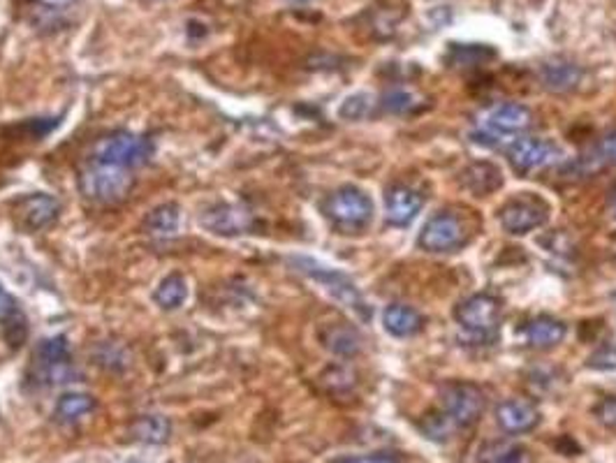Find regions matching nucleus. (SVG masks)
Here are the masks:
<instances>
[{
	"instance_id": "2",
	"label": "nucleus",
	"mask_w": 616,
	"mask_h": 463,
	"mask_svg": "<svg viewBox=\"0 0 616 463\" xmlns=\"http://www.w3.org/2000/svg\"><path fill=\"white\" fill-rule=\"evenodd\" d=\"M324 218L341 235H357L373 220V202L367 192L355 186H343L330 192L320 204Z\"/></svg>"
},
{
	"instance_id": "18",
	"label": "nucleus",
	"mask_w": 616,
	"mask_h": 463,
	"mask_svg": "<svg viewBox=\"0 0 616 463\" xmlns=\"http://www.w3.org/2000/svg\"><path fill=\"white\" fill-rule=\"evenodd\" d=\"M0 325H3L5 338L12 347H19L26 341V318H23L22 309H19V301L7 292L3 282H0Z\"/></svg>"
},
{
	"instance_id": "37",
	"label": "nucleus",
	"mask_w": 616,
	"mask_h": 463,
	"mask_svg": "<svg viewBox=\"0 0 616 463\" xmlns=\"http://www.w3.org/2000/svg\"><path fill=\"white\" fill-rule=\"evenodd\" d=\"M614 211H616V195H614Z\"/></svg>"
},
{
	"instance_id": "10",
	"label": "nucleus",
	"mask_w": 616,
	"mask_h": 463,
	"mask_svg": "<svg viewBox=\"0 0 616 463\" xmlns=\"http://www.w3.org/2000/svg\"><path fill=\"white\" fill-rule=\"evenodd\" d=\"M253 223H256L253 213L246 207H239V204L219 202L200 213V225L219 236L246 235L248 229H253Z\"/></svg>"
},
{
	"instance_id": "12",
	"label": "nucleus",
	"mask_w": 616,
	"mask_h": 463,
	"mask_svg": "<svg viewBox=\"0 0 616 463\" xmlns=\"http://www.w3.org/2000/svg\"><path fill=\"white\" fill-rule=\"evenodd\" d=\"M61 202L47 192H33L16 202L14 218L28 232H38V229L49 227L53 220L59 218Z\"/></svg>"
},
{
	"instance_id": "28",
	"label": "nucleus",
	"mask_w": 616,
	"mask_h": 463,
	"mask_svg": "<svg viewBox=\"0 0 616 463\" xmlns=\"http://www.w3.org/2000/svg\"><path fill=\"white\" fill-rule=\"evenodd\" d=\"M373 97L369 93H355V96L346 97L343 105L339 106V116L346 118V121H361L367 118L373 109Z\"/></svg>"
},
{
	"instance_id": "1",
	"label": "nucleus",
	"mask_w": 616,
	"mask_h": 463,
	"mask_svg": "<svg viewBox=\"0 0 616 463\" xmlns=\"http://www.w3.org/2000/svg\"><path fill=\"white\" fill-rule=\"evenodd\" d=\"M77 183H79V192L89 202L112 207V204H121L123 199L130 198L135 188V176L126 167L89 160L79 170Z\"/></svg>"
},
{
	"instance_id": "24",
	"label": "nucleus",
	"mask_w": 616,
	"mask_h": 463,
	"mask_svg": "<svg viewBox=\"0 0 616 463\" xmlns=\"http://www.w3.org/2000/svg\"><path fill=\"white\" fill-rule=\"evenodd\" d=\"M181 208L179 204L165 202L155 207L144 220V229L149 236H172L179 229Z\"/></svg>"
},
{
	"instance_id": "5",
	"label": "nucleus",
	"mask_w": 616,
	"mask_h": 463,
	"mask_svg": "<svg viewBox=\"0 0 616 463\" xmlns=\"http://www.w3.org/2000/svg\"><path fill=\"white\" fill-rule=\"evenodd\" d=\"M151 153H154V146L149 139L128 133V130H117V133L98 139L90 151V160L135 170V167H142L151 158Z\"/></svg>"
},
{
	"instance_id": "9",
	"label": "nucleus",
	"mask_w": 616,
	"mask_h": 463,
	"mask_svg": "<svg viewBox=\"0 0 616 463\" xmlns=\"http://www.w3.org/2000/svg\"><path fill=\"white\" fill-rule=\"evenodd\" d=\"M459 325L475 336H489L496 331L500 319V301L494 294H473V297L463 299L462 304L454 310Z\"/></svg>"
},
{
	"instance_id": "30",
	"label": "nucleus",
	"mask_w": 616,
	"mask_h": 463,
	"mask_svg": "<svg viewBox=\"0 0 616 463\" xmlns=\"http://www.w3.org/2000/svg\"><path fill=\"white\" fill-rule=\"evenodd\" d=\"M589 366L595 371H616V346H602L589 357Z\"/></svg>"
},
{
	"instance_id": "16",
	"label": "nucleus",
	"mask_w": 616,
	"mask_h": 463,
	"mask_svg": "<svg viewBox=\"0 0 616 463\" xmlns=\"http://www.w3.org/2000/svg\"><path fill=\"white\" fill-rule=\"evenodd\" d=\"M540 81L549 93H570L574 91L582 81V68L573 60L565 59H552L547 63H542L540 68Z\"/></svg>"
},
{
	"instance_id": "7",
	"label": "nucleus",
	"mask_w": 616,
	"mask_h": 463,
	"mask_svg": "<svg viewBox=\"0 0 616 463\" xmlns=\"http://www.w3.org/2000/svg\"><path fill=\"white\" fill-rule=\"evenodd\" d=\"M565 158L564 149L556 146L549 139L537 137H519L512 139L508 146V160L519 174H528L536 170H547V167L561 165Z\"/></svg>"
},
{
	"instance_id": "35",
	"label": "nucleus",
	"mask_w": 616,
	"mask_h": 463,
	"mask_svg": "<svg viewBox=\"0 0 616 463\" xmlns=\"http://www.w3.org/2000/svg\"><path fill=\"white\" fill-rule=\"evenodd\" d=\"M38 3H42V5H47V7H70V5H75V3H79V0H38Z\"/></svg>"
},
{
	"instance_id": "23",
	"label": "nucleus",
	"mask_w": 616,
	"mask_h": 463,
	"mask_svg": "<svg viewBox=\"0 0 616 463\" xmlns=\"http://www.w3.org/2000/svg\"><path fill=\"white\" fill-rule=\"evenodd\" d=\"M172 433V424L163 415H142L130 424V436L137 442L146 445H160L165 442Z\"/></svg>"
},
{
	"instance_id": "34",
	"label": "nucleus",
	"mask_w": 616,
	"mask_h": 463,
	"mask_svg": "<svg viewBox=\"0 0 616 463\" xmlns=\"http://www.w3.org/2000/svg\"><path fill=\"white\" fill-rule=\"evenodd\" d=\"M496 463H528V452L524 448H510L500 454Z\"/></svg>"
},
{
	"instance_id": "15",
	"label": "nucleus",
	"mask_w": 616,
	"mask_h": 463,
	"mask_svg": "<svg viewBox=\"0 0 616 463\" xmlns=\"http://www.w3.org/2000/svg\"><path fill=\"white\" fill-rule=\"evenodd\" d=\"M542 415L537 405L527 399H510L499 403L496 421L505 433H528L540 424Z\"/></svg>"
},
{
	"instance_id": "19",
	"label": "nucleus",
	"mask_w": 616,
	"mask_h": 463,
	"mask_svg": "<svg viewBox=\"0 0 616 463\" xmlns=\"http://www.w3.org/2000/svg\"><path fill=\"white\" fill-rule=\"evenodd\" d=\"M320 343L336 357H355L357 352L361 350L359 334L346 322L324 325L320 329Z\"/></svg>"
},
{
	"instance_id": "4",
	"label": "nucleus",
	"mask_w": 616,
	"mask_h": 463,
	"mask_svg": "<svg viewBox=\"0 0 616 463\" xmlns=\"http://www.w3.org/2000/svg\"><path fill=\"white\" fill-rule=\"evenodd\" d=\"M533 125V112L519 102H500L494 109H489L482 125L473 130V142L482 146H496L503 139L524 134Z\"/></svg>"
},
{
	"instance_id": "36",
	"label": "nucleus",
	"mask_w": 616,
	"mask_h": 463,
	"mask_svg": "<svg viewBox=\"0 0 616 463\" xmlns=\"http://www.w3.org/2000/svg\"><path fill=\"white\" fill-rule=\"evenodd\" d=\"M293 3H308V0H293Z\"/></svg>"
},
{
	"instance_id": "25",
	"label": "nucleus",
	"mask_w": 616,
	"mask_h": 463,
	"mask_svg": "<svg viewBox=\"0 0 616 463\" xmlns=\"http://www.w3.org/2000/svg\"><path fill=\"white\" fill-rule=\"evenodd\" d=\"M188 299V282L181 273H170L158 282L154 292V301L163 310H176L186 304Z\"/></svg>"
},
{
	"instance_id": "26",
	"label": "nucleus",
	"mask_w": 616,
	"mask_h": 463,
	"mask_svg": "<svg viewBox=\"0 0 616 463\" xmlns=\"http://www.w3.org/2000/svg\"><path fill=\"white\" fill-rule=\"evenodd\" d=\"M417 426H420V431L425 433L429 440H436V442L450 440L452 433H454V429H459V426L454 424V421H452L443 411L441 412H436V411L426 412Z\"/></svg>"
},
{
	"instance_id": "20",
	"label": "nucleus",
	"mask_w": 616,
	"mask_h": 463,
	"mask_svg": "<svg viewBox=\"0 0 616 463\" xmlns=\"http://www.w3.org/2000/svg\"><path fill=\"white\" fill-rule=\"evenodd\" d=\"M425 325V318L420 315V310H415L413 306L406 304H389L383 310V327L387 334L397 336V338H406V336H413L422 329Z\"/></svg>"
},
{
	"instance_id": "21",
	"label": "nucleus",
	"mask_w": 616,
	"mask_h": 463,
	"mask_svg": "<svg viewBox=\"0 0 616 463\" xmlns=\"http://www.w3.org/2000/svg\"><path fill=\"white\" fill-rule=\"evenodd\" d=\"M565 334H568V327L556 318H549V315H540V318H533L527 325V341L531 343L537 350H549V347H556L558 343L564 341Z\"/></svg>"
},
{
	"instance_id": "33",
	"label": "nucleus",
	"mask_w": 616,
	"mask_h": 463,
	"mask_svg": "<svg viewBox=\"0 0 616 463\" xmlns=\"http://www.w3.org/2000/svg\"><path fill=\"white\" fill-rule=\"evenodd\" d=\"M598 151H601L602 160L616 162V130H611V133H607L605 137L601 139V146H598Z\"/></svg>"
},
{
	"instance_id": "11",
	"label": "nucleus",
	"mask_w": 616,
	"mask_h": 463,
	"mask_svg": "<svg viewBox=\"0 0 616 463\" xmlns=\"http://www.w3.org/2000/svg\"><path fill=\"white\" fill-rule=\"evenodd\" d=\"M547 223V207L537 199H512L500 208V225L508 235H528Z\"/></svg>"
},
{
	"instance_id": "3",
	"label": "nucleus",
	"mask_w": 616,
	"mask_h": 463,
	"mask_svg": "<svg viewBox=\"0 0 616 463\" xmlns=\"http://www.w3.org/2000/svg\"><path fill=\"white\" fill-rule=\"evenodd\" d=\"M72 352L65 336H53L40 341L38 350L33 352L31 380L38 387H59L75 378Z\"/></svg>"
},
{
	"instance_id": "14",
	"label": "nucleus",
	"mask_w": 616,
	"mask_h": 463,
	"mask_svg": "<svg viewBox=\"0 0 616 463\" xmlns=\"http://www.w3.org/2000/svg\"><path fill=\"white\" fill-rule=\"evenodd\" d=\"M422 207H425V198L408 186L397 183L385 192V218L394 227H408L417 218Z\"/></svg>"
},
{
	"instance_id": "31",
	"label": "nucleus",
	"mask_w": 616,
	"mask_h": 463,
	"mask_svg": "<svg viewBox=\"0 0 616 463\" xmlns=\"http://www.w3.org/2000/svg\"><path fill=\"white\" fill-rule=\"evenodd\" d=\"M593 415H595V420L605 426V429L616 431V399L614 396H607V399H602L601 403L595 405Z\"/></svg>"
},
{
	"instance_id": "27",
	"label": "nucleus",
	"mask_w": 616,
	"mask_h": 463,
	"mask_svg": "<svg viewBox=\"0 0 616 463\" xmlns=\"http://www.w3.org/2000/svg\"><path fill=\"white\" fill-rule=\"evenodd\" d=\"M489 56H494V51H491V49H484L482 44H452L450 53H447V60H450L454 68H459V65L482 63Z\"/></svg>"
},
{
	"instance_id": "29",
	"label": "nucleus",
	"mask_w": 616,
	"mask_h": 463,
	"mask_svg": "<svg viewBox=\"0 0 616 463\" xmlns=\"http://www.w3.org/2000/svg\"><path fill=\"white\" fill-rule=\"evenodd\" d=\"M380 106L389 114H406L415 109V93L406 91V88H392L380 97Z\"/></svg>"
},
{
	"instance_id": "17",
	"label": "nucleus",
	"mask_w": 616,
	"mask_h": 463,
	"mask_svg": "<svg viewBox=\"0 0 616 463\" xmlns=\"http://www.w3.org/2000/svg\"><path fill=\"white\" fill-rule=\"evenodd\" d=\"M459 183H462L463 190L484 198V195L499 190L503 186V174H500V170L494 162H473L459 174Z\"/></svg>"
},
{
	"instance_id": "13",
	"label": "nucleus",
	"mask_w": 616,
	"mask_h": 463,
	"mask_svg": "<svg viewBox=\"0 0 616 463\" xmlns=\"http://www.w3.org/2000/svg\"><path fill=\"white\" fill-rule=\"evenodd\" d=\"M293 264H297L299 272H303L306 276L313 278V281L322 282L324 288L330 290V292L334 294L336 299H341L343 304L352 306L355 310L364 309L359 294H357V288L352 285L350 281H348L346 276H343V273L331 272V269H327V266H320L318 262L303 260V257H297V260H293Z\"/></svg>"
},
{
	"instance_id": "6",
	"label": "nucleus",
	"mask_w": 616,
	"mask_h": 463,
	"mask_svg": "<svg viewBox=\"0 0 616 463\" xmlns=\"http://www.w3.org/2000/svg\"><path fill=\"white\" fill-rule=\"evenodd\" d=\"M443 412L450 417L459 429L478 424L484 415V392L473 383H450L441 389Z\"/></svg>"
},
{
	"instance_id": "8",
	"label": "nucleus",
	"mask_w": 616,
	"mask_h": 463,
	"mask_svg": "<svg viewBox=\"0 0 616 463\" xmlns=\"http://www.w3.org/2000/svg\"><path fill=\"white\" fill-rule=\"evenodd\" d=\"M417 244L426 253H454L468 244L466 225L454 213L443 211L425 225Z\"/></svg>"
},
{
	"instance_id": "32",
	"label": "nucleus",
	"mask_w": 616,
	"mask_h": 463,
	"mask_svg": "<svg viewBox=\"0 0 616 463\" xmlns=\"http://www.w3.org/2000/svg\"><path fill=\"white\" fill-rule=\"evenodd\" d=\"M336 463H398L394 454H367V457H348Z\"/></svg>"
},
{
	"instance_id": "22",
	"label": "nucleus",
	"mask_w": 616,
	"mask_h": 463,
	"mask_svg": "<svg viewBox=\"0 0 616 463\" xmlns=\"http://www.w3.org/2000/svg\"><path fill=\"white\" fill-rule=\"evenodd\" d=\"M96 411V399L84 392H68L53 405V420L59 424H77Z\"/></svg>"
}]
</instances>
